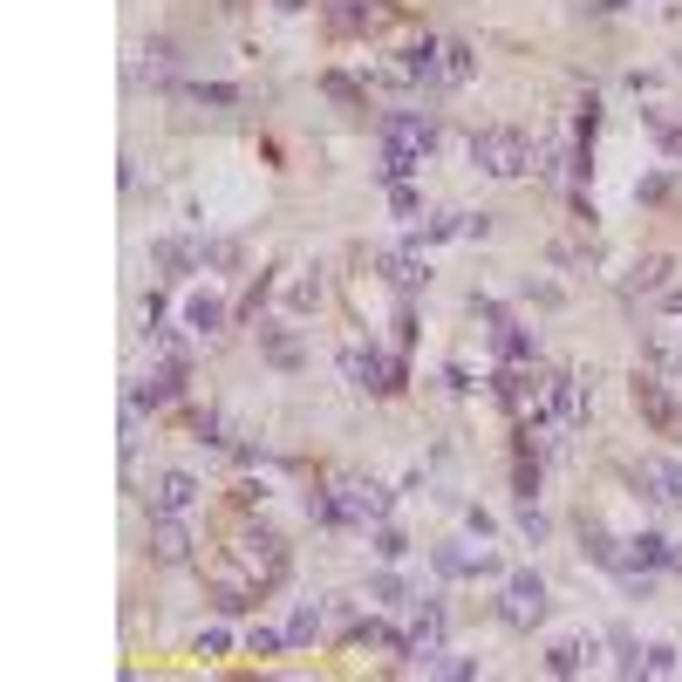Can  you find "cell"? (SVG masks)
Masks as SVG:
<instances>
[{
    "mask_svg": "<svg viewBox=\"0 0 682 682\" xmlns=\"http://www.w3.org/2000/svg\"><path fill=\"white\" fill-rule=\"evenodd\" d=\"M471 164L485 171V178H525L533 171V144L519 131H478L471 137Z\"/></svg>",
    "mask_w": 682,
    "mask_h": 682,
    "instance_id": "1",
    "label": "cell"
},
{
    "mask_svg": "<svg viewBox=\"0 0 682 682\" xmlns=\"http://www.w3.org/2000/svg\"><path fill=\"white\" fill-rule=\"evenodd\" d=\"M335 505H342V533H369V525L389 519V485H375V478H342Z\"/></svg>",
    "mask_w": 682,
    "mask_h": 682,
    "instance_id": "2",
    "label": "cell"
},
{
    "mask_svg": "<svg viewBox=\"0 0 682 682\" xmlns=\"http://www.w3.org/2000/svg\"><path fill=\"white\" fill-rule=\"evenodd\" d=\"M498 615H505V628H540L546 621V580L540 573H512L505 594H498Z\"/></svg>",
    "mask_w": 682,
    "mask_h": 682,
    "instance_id": "3",
    "label": "cell"
},
{
    "mask_svg": "<svg viewBox=\"0 0 682 682\" xmlns=\"http://www.w3.org/2000/svg\"><path fill=\"white\" fill-rule=\"evenodd\" d=\"M233 560L246 567L252 587H273V580L287 573V546H281V533H246V540L233 546Z\"/></svg>",
    "mask_w": 682,
    "mask_h": 682,
    "instance_id": "4",
    "label": "cell"
},
{
    "mask_svg": "<svg viewBox=\"0 0 682 682\" xmlns=\"http://www.w3.org/2000/svg\"><path fill=\"white\" fill-rule=\"evenodd\" d=\"M635 410H642L662 437H682V402L669 396V383H662L655 369H635Z\"/></svg>",
    "mask_w": 682,
    "mask_h": 682,
    "instance_id": "5",
    "label": "cell"
},
{
    "mask_svg": "<svg viewBox=\"0 0 682 682\" xmlns=\"http://www.w3.org/2000/svg\"><path fill=\"white\" fill-rule=\"evenodd\" d=\"M383 144H389V150H410V158H431V150H437V116H423V110H389V116H383Z\"/></svg>",
    "mask_w": 682,
    "mask_h": 682,
    "instance_id": "6",
    "label": "cell"
},
{
    "mask_svg": "<svg viewBox=\"0 0 682 682\" xmlns=\"http://www.w3.org/2000/svg\"><path fill=\"white\" fill-rule=\"evenodd\" d=\"M342 375H348L356 389H369V396L402 389V369H396L389 356H375V348H348V356H342Z\"/></svg>",
    "mask_w": 682,
    "mask_h": 682,
    "instance_id": "7",
    "label": "cell"
},
{
    "mask_svg": "<svg viewBox=\"0 0 682 682\" xmlns=\"http://www.w3.org/2000/svg\"><path fill=\"white\" fill-rule=\"evenodd\" d=\"M191 525H185V512H150V560L158 567H185L191 560Z\"/></svg>",
    "mask_w": 682,
    "mask_h": 682,
    "instance_id": "8",
    "label": "cell"
},
{
    "mask_svg": "<svg viewBox=\"0 0 682 682\" xmlns=\"http://www.w3.org/2000/svg\"><path fill=\"white\" fill-rule=\"evenodd\" d=\"M635 485L648 505H669V512H682V464H662V458H642L635 464Z\"/></svg>",
    "mask_w": 682,
    "mask_h": 682,
    "instance_id": "9",
    "label": "cell"
},
{
    "mask_svg": "<svg viewBox=\"0 0 682 682\" xmlns=\"http://www.w3.org/2000/svg\"><path fill=\"white\" fill-rule=\"evenodd\" d=\"M478 314H485V327H492V356L498 362H533V335H525L519 321H505L492 300H478Z\"/></svg>",
    "mask_w": 682,
    "mask_h": 682,
    "instance_id": "10",
    "label": "cell"
},
{
    "mask_svg": "<svg viewBox=\"0 0 682 682\" xmlns=\"http://www.w3.org/2000/svg\"><path fill=\"white\" fill-rule=\"evenodd\" d=\"M389 83H444V41H410L402 62L389 69Z\"/></svg>",
    "mask_w": 682,
    "mask_h": 682,
    "instance_id": "11",
    "label": "cell"
},
{
    "mask_svg": "<svg viewBox=\"0 0 682 682\" xmlns=\"http://www.w3.org/2000/svg\"><path fill=\"white\" fill-rule=\"evenodd\" d=\"M628 567H648V573H682V546L669 533H635L628 540Z\"/></svg>",
    "mask_w": 682,
    "mask_h": 682,
    "instance_id": "12",
    "label": "cell"
},
{
    "mask_svg": "<svg viewBox=\"0 0 682 682\" xmlns=\"http://www.w3.org/2000/svg\"><path fill=\"white\" fill-rule=\"evenodd\" d=\"M431 567L444 573V580H471V573H498V553H485V546H437L431 553Z\"/></svg>",
    "mask_w": 682,
    "mask_h": 682,
    "instance_id": "13",
    "label": "cell"
},
{
    "mask_svg": "<svg viewBox=\"0 0 682 682\" xmlns=\"http://www.w3.org/2000/svg\"><path fill=\"white\" fill-rule=\"evenodd\" d=\"M594 655H600V635H560L546 648V669L553 675H580V669H594Z\"/></svg>",
    "mask_w": 682,
    "mask_h": 682,
    "instance_id": "14",
    "label": "cell"
},
{
    "mask_svg": "<svg viewBox=\"0 0 682 682\" xmlns=\"http://www.w3.org/2000/svg\"><path fill=\"white\" fill-rule=\"evenodd\" d=\"M198 492H206V485H198L191 471H164V478H158V492H150V512H191Z\"/></svg>",
    "mask_w": 682,
    "mask_h": 682,
    "instance_id": "15",
    "label": "cell"
},
{
    "mask_svg": "<svg viewBox=\"0 0 682 682\" xmlns=\"http://www.w3.org/2000/svg\"><path fill=\"white\" fill-rule=\"evenodd\" d=\"M375 266H383V273H389V287H402V294L431 281V273H423V252H417V246H389V252H375Z\"/></svg>",
    "mask_w": 682,
    "mask_h": 682,
    "instance_id": "16",
    "label": "cell"
},
{
    "mask_svg": "<svg viewBox=\"0 0 682 682\" xmlns=\"http://www.w3.org/2000/svg\"><path fill=\"white\" fill-rule=\"evenodd\" d=\"M437 648H444V608L423 600L417 621H410V662H423V655H437Z\"/></svg>",
    "mask_w": 682,
    "mask_h": 682,
    "instance_id": "17",
    "label": "cell"
},
{
    "mask_svg": "<svg viewBox=\"0 0 682 682\" xmlns=\"http://www.w3.org/2000/svg\"><path fill=\"white\" fill-rule=\"evenodd\" d=\"M410 669H423V675H444V682H478V675H485V662H478V655H450V648L423 655V662H410Z\"/></svg>",
    "mask_w": 682,
    "mask_h": 682,
    "instance_id": "18",
    "label": "cell"
},
{
    "mask_svg": "<svg viewBox=\"0 0 682 682\" xmlns=\"http://www.w3.org/2000/svg\"><path fill=\"white\" fill-rule=\"evenodd\" d=\"M348 642H356V648H383V655H410V635H396L389 621H356V628H348Z\"/></svg>",
    "mask_w": 682,
    "mask_h": 682,
    "instance_id": "19",
    "label": "cell"
},
{
    "mask_svg": "<svg viewBox=\"0 0 682 682\" xmlns=\"http://www.w3.org/2000/svg\"><path fill=\"white\" fill-rule=\"evenodd\" d=\"M327 21H335L342 35H369L375 21H383V8H375V0H335V8H327Z\"/></svg>",
    "mask_w": 682,
    "mask_h": 682,
    "instance_id": "20",
    "label": "cell"
},
{
    "mask_svg": "<svg viewBox=\"0 0 682 682\" xmlns=\"http://www.w3.org/2000/svg\"><path fill=\"white\" fill-rule=\"evenodd\" d=\"M669 273H675V260H669V252H648V260H635L628 287H635V294H669Z\"/></svg>",
    "mask_w": 682,
    "mask_h": 682,
    "instance_id": "21",
    "label": "cell"
},
{
    "mask_svg": "<svg viewBox=\"0 0 682 682\" xmlns=\"http://www.w3.org/2000/svg\"><path fill=\"white\" fill-rule=\"evenodd\" d=\"M185 327H191V335H219V327H225V300L219 294H191L185 300Z\"/></svg>",
    "mask_w": 682,
    "mask_h": 682,
    "instance_id": "22",
    "label": "cell"
},
{
    "mask_svg": "<svg viewBox=\"0 0 682 682\" xmlns=\"http://www.w3.org/2000/svg\"><path fill=\"white\" fill-rule=\"evenodd\" d=\"M471 69H478V55H471V41H444V89H458V83H471Z\"/></svg>",
    "mask_w": 682,
    "mask_h": 682,
    "instance_id": "23",
    "label": "cell"
},
{
    "mask_svg": "<svg viewBox=\"0 0 682 682\" xmlns=\"http://www.w3.org/2000/svg\"><path fill=\"white\" fill-rule=\"evenodd\" d=\"M423 158H410V150H389L383 144V164H375V178H383V185H410V171H417Z\"/></svg>",
    "mask_w": 682,
    "mask_h": 682,
    "instance_id": "24",
    "label": "cell"
},
{
    "mask_svg": "<svg viewBox=\"0 0 682 682\" xmlns=\"http://www.w3.org/2000/svg\"><path fill=\"white\" fill-rule=\"evenodd\" d=\"M615 675H642V642L635 635H628V628H615Z\"/></svg>",
    "mask_w": 682,
    "mask_h": 682,
    "instance_id": "25",
    "label": "cell"
},
{
    "mask_svg": "<svg viewBox=\"0 0 682 682\" xmlns=\"http://www.w3.org/2000/svg\"><path fill=\"white\" fill-rule=\"evenodd\" d=\"M260 342H266V356H273V362H281V369H300V342L287 335V327H266V335H260Z\"/></svg>",
    "mask_w": 682,
    "mask_h": 682,
    "instance_id": "26",
    "label": "cell"
},
{
    "mask_svg": "<svg viewBox=\"0 0 682 682\" xmlns=\"http://www.w3.org/2000/svg\"><path fill=\"white\" fill-rule=\"evenodd\" d=\"M675 669H682V655H675L669 642H648V648H642V675H675Z\"/></svg>",
    "mask_w": 682,
    "mask_h": 682,
    "instance_id": "27",
    "label": "cell"
},
{
    "mask_svg": "<svg viewBox=\"0 0 682 682\" xmlns=\"http://www.w3.org/2000/svg\"><path fill=\"white\" fill-rule=\"evenodd\" d=\"M287 648V628H252V635H246V655H260V662H266V655H281Z\"/></svg>",
    "mask_w": 682,
    "mask_h": 682,
    "instance_id": "28",
    "label": "cell"
},
{
    "mask_svg": "<svg viewBox=\"0 0 682 682\" xmlns=\"http://www.w3.org/2000/svg\"><path fill=\"white\" fill-rule=\"evenodd\" d=\"M321 635V608L308 600V608H294V621H287V642H314Z\"/></svg>",
    "mask_w": 682,
    "mask_h": 682,
    "instance_id": "29",
    "label": "cell"
},
{
    "mask_svg": "<svg viewBox=\"0 0 682 682\" xmlns=\"http://www.w3.org/2000/svg\"><path fill=\"white\" fill-rule=\"evenodd\" d=\"M375 553H383V560H402V553H410V540H402L396 525L383 519V525H375Z\"/></svg>",
    "mask_w": 682,
    "mask_h": 682,
    "instance_id": "30",
    "label": "cell"
},
{
    "mask_svg": "<svg viewBox=\"0 0 682 682\" xmlns=\"http://www.w3.org/2000/svg\"><path fill=\"white\" fill-rule=\"evenodd\" d=\"M642 123H648L655 137H662V150H669V158H682V131H675V123H662L655 110H642Z\"/></svg>",
    "mask_w": 682,
    "mask_h": 682,
    "instance_id": "31",
    "label": "cell"
},
{
    "mask_svg": "<svg viewBox=\"0 0 682 682\" xmlns=\"http://www.w3.org/2000/svg\"><path fill=\"white\" fill-rule=\"evenodd\" d=\"M519 533H525V540H533V546L546 540V512H540V505H533V498H525V505H519Z\"/></svg>",
    "mask_w": 682,
    "mask_h": 682,
    "instance_id": "32",
    "label": "cell"
},
{
    "mask_svg": "<svg viewBox=\"0 0 682 682\" xmlns=\"http://www.w3.org/2000/svg\"><path fill=\"white\" fill-rule=\"evenodd\" d=\"M417 206H423L417 185H389V212H396V219H417Z\"/></svg>",
    "mask_w": 682,
    "mask_h": 682,
    "instance_id": "33",
    "label": "cell"
},
{
    "mask_svg": "<svg viewBox=\"0 0 682 682\" xmlns=\"http://www.w3.org/2000/svg\"><path fill=\"white\" fill-rule=\"evenodd\" d=\"M369 594H375V600H410V587H402L396 573H375V580H369Z\"/></svg>",
    "mask_w": 682,
    "mask_h": 682,
    "instance_id": "34",
    "label": "cell"
},
{
    "mask_svg": "<svg viewBox=\"0 0 682 682\" xmlns=\"http://www.w3.org/2000/svg\"><path fill=\"white\" fill-rule=\"evenodd\" d=\"M144 62H150V69H158V75H164V69H171V62H178V55H171V41H164V35H150V41H144Z\"/></svg>",
    "mask_w": 682,
    "mask_h": 682,
    "instance_id": "35",
    "label": "cell"
},
{
    "mask_svg": "<svg viewBox=\"0 0 682 682\" xmlns=\"http://www.w3.org/2000/svg\"><path fill=\"white\" fill-rule=\"evenodd\" d=\"M191 96H198V103H239V89H233V83H198Z\"/></svg>",
    "mask_w": 682,
    "mask_h": 682,
    "instance_id": "36",
    "label": "cell"
},
{
    "mask_svg": "<svg viewBox=\"0 0 682 682\" xmlns=\"http://www.w3.org/2000/svg\"><path fill=\"white\" fill-rule=\"evenodd\" d=\"M225 648H233V635H225V628H206V635H198V655H206V662H212V655H225Z\"/></svg>",
    "mask_w": 682,
    "mask_h": 682,
    "instance_id": "37",
    "label": "cell"
},
{
    "mask_svg": "<svg viewBox=\"0 0 682 682\" xmlns=\"http://www.w3.org/2000/svg\"><path fill=\"white\" fill-rule=\"evenodd\" d=\"M464 525H471V533H478V540H492V533H498V519H492V512H478V505H471V512H464Z\"/></svg>",
    "mask_w": 682,
    "mask_h": 682,
    "instance_id": "38",
    "label": "cell"
},
{
    "mask_svg": "<svg viewBox=\"0 0 682 682\" xmlns=\"http://www.w3.org/2000/svg\"><path fill=\"white\" fill-rule=\"evenodd\" d=\"M662 308H669V314H682V287H669V294H662Z\"/></svg>",
    "mask_w": 682,
    "mask_h": 682,
    "instance_id": "39",
    "label": "cell"
},
{
    "mask_svg": "<svg viewBox=\"0 0 682 682\" xmlns=\"http://www.w3.org/2000/svg\"><path fill=\"white\" fill-rule=\"evenodd\" d=\"M273 8H281V14H300V8H308V0H273Z\"/></svg>",
    "mask_w": 682,
    "mask_h": 682,
    "instance_id": "40",
    "label": "cell"
}]
</instances>
